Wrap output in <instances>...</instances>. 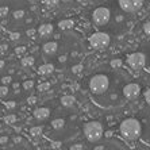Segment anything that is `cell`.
<instances>
[{"instance_id": "1", "label": "cell", "mask_w": 150, "mask_h": 150, "mask_svg": "<svg viewBox=\"0 0 150 150\" xmlns=\"http://www.w3.org/2000/svg\"><path fill=\"white\" fill-rule=\"evenodd\" d=\"M120 134L127 141H135L139 138L141 135V123L134 118H129L125 119L122 123H120Z\"/></svg>"}, {"instance_id": "2", "label": "cell", "mask_w": 150, "mask_h": 150, "mask_svg": "<svg viewBox=\"0 0 150 150\" xmlns=\"http://www.w3.org/2000/svg\"><path fill=\"white\" fill-rule=\"evenodd\" d=\"M110 88V80L108 77L103 73L95 74L89 81V91L93 95H103L108 91Z\"/></svg>"}, {"instance_id": "3", "label": "cell", "mask_w": 150, "mask_h": 150, "mask_svg": "<svg viewBox=\"0 0 150 150\" xmlns=\"http://www.w3.org/2000/svg\"><path fill=\"white\" fill-rule=\"evenodd\" d=\"M84 135L87 137L89 142H98L101 137L104 135V130L100 122L92 120V122L85 123L84 126Z\"/></svg>"}, {"instance_id": "4", "label": "cell", "mask_w": 150, "mask_h": 150, "mask_svg": "<svg viewBox=\"0 0 150 150\" xmlns=\"http://www.w3.org/2000/svg\"><path fill=\"white\" fill-rule=\"evenodd\" d=\"M110 16H111V12L107 7H98L92 12V21H93L96 27H101V26L107 25L110 21Z\"/></svg>"}, {"instance_id": "5", "label": "cell", "mask_w": 150, "mask_h": 150, "mask_svg": "<svg viewBox=\"0 0 150 150\" xmlns=\"http://www.w3.org/2000/svg\"><path fill=\"white\" fill-rule=\"evenodd\" d=\"M89 43L95 49H105L110 45V35L107 33H93L89 37Z\"/></svg>"}, {"instance_id": "6", "label": "cell", "mask_w": 150, "mask_h": 150, "mask_svg": "<svg viewBox=\"0 0 150 150\" xmlns=\"http://www.w3.org/2000/svg\"><path fill=\"white\" fill-rule=\"evenodd\" d=\"M146 62H147L146 56H145L143 53H139V52L133 53V54H130V56L127 57V64H129V67L135 69V70H139V69H142V68H145Z\"/></svg>"}, {"instance_id": "7", "label": "cell", "mask_w": 150, "mask_h": 150, "mask_svg": "<svg viewBox=\"0 0 150 150\" xmlns=\"http://www.w3.org/2000/svg\"><path fill=\"white\" fill-rule=\"evenodd\" d=\"M142 4L143 0H119V6L126 12H137Z\"/></svg>"}, {"instance_id": "8", "label": "cell", "mask_w": 150, "mask_h": 150, "mask_svg": "<svg viewBox=\"0 0 150 150\" xmlns=\"http://www.w3.org/2000/svg\"><path fill=\"white\" fill-rule=\"evenodd\" d=\"M123 95H125L126 99L129 100H134V99L139 98L141 95V87L135 83H130L127 84L125 88H123Z\"/></svg>"}, {"instance_id": "9", "label": "cell", "mask_w": 150, "mask_h": 150, "mask_svg": "<svg viewBox=\"0 0 150 150\" xmlns=\"http://www.w3.org/2000/svg\"><path fill=\"white\" fill-rule=\"evenodd\" d=\"M50 110L47 108V107H39V108H37L34 112H33V115H34L35 119H38V120H45V119H47L50 116Z\"/></svg>"}, {"instance_id": "10", "label": "cell", "mask_w": 150, "mask_h": 150, "mask_svg": "<svg viewBox=\"0 0 150 150\" xmlns=\"http://www.w3.org/2000/svg\"><path fill=\"white\" fill-rule=\"evenodd\" d=\"M42 49H43V53H45V54H47V56H52V54H54V53L57 52V49H58V43H57L56 41L46 42Z\"/></svg>"}, {"instance_id": "11", "label": "cell", "mask_w": 150, "mask_h": 150, "mask_svg": "<svg viewBox=\"0 0 150 150\" xmlns=\"http://www.w3.org/2000/svg\"><path fill=\"white\" fill-rule=\"evenodd\" d=\"M38 34L41 35L42 38H47V37H50V35L53 34V26L49 25V23H45V25L39 26Z\"/></svg>"}, {"instance_id": "12", "label": "cell", "mask_w": 150, "mask_h": 150, "mask_svg": "<svg viewBox=\"0 0 150 150\" xmlns=\"http://www.w3.org/2000/svg\"><path fill=\"white\" fill-rule=\"evenodd\" d=\"M53 70H54V65L53 64H43V65H41L37 69V72L41 76H49L50 73H53Z\"/></svg>"}, {"instance_id": "13", "label": "cell", "mask_w": 150, "mask_h": 150, "mask_svg": "<svg viewBox=\"0 0 150 150\" xmlns=\"http://www.w3.org/2000/svg\"><path fill=\"white\" fill-rule=\"evenodd\" d=\"M59 101H61V104H62L64 107H72V105L76 103V98L72 96V95H64Z\"/></svg>"}, {"instance_id": "14", "label": "cell", "mask_w": 150, "mask_h": 150, "mask_svg": "<svg viewBox=\"0 0 150 150\" xmlns=\"http://www.w3.org/2000/svg\"><path fill=\"white\" fill-rule=\"evenodd\" d=\"M74 25V22L72 21V19H64V21H61L58 23V27L59 30H68V28H72Z\"/></svg>"}, {"instance_id": "15", "label": "cell", "mask_w": 150, "mask_h": 150, "mask_svg": "<svg viewBox=\"0 0 150 150\" xmlns=\"http://www.w3.org/2000/svg\"><path fill=\"white\" fill-rule=\"evenodd\" d=\"M52 127L54 130H61V129H64L65 127V120L64 119H61V118H58V119H54V120H52Z\"/></svg>"}, {"instance_id": "16", "label": "cell", "mask_w": 150, "mask_h": 150, "mask_svg": "<svg viewBox=\"0 0 150 150\" xmlns=\"http://www.w3.org/2000/svg\"><path fill=\"white\" fill-rule=\"evenodd\" d=\"M43 131V127L42 126H35V127H31L30 129V135L31 137H39Z\"/></svg>"}, {"instance_id": "17", "label": "cell", "mask_w": 150, "mask_h": 150, "mask_svg": "<svg viewBox=\"0 0 150 150\" xmlns=\"http://www.w3.org/2000/svg\"><path fill=\"white\" fill-rule=\"evenodd\" d=\"M8 93H10V88H8V85L1 84V85H0V99L6 98Z\"/></svg>"}, {"instance_id": "18", "label": "cell", "mask_w": 150, "mask_h": 150, "mask_svg": "<svg viewBox=\"0 0 150 150\" xmlns=\"http://www.w3.org/2000/svg\"><path fill=\"white\" fill-rule=\"evenodd\" d=\"M33 64H34V57L28 56V57L22 58V65H23V67H31Z\"/></svg>"}, {"instance_id": "19", "label": "cell", "mask_w": 150, "mask_h": 150, "mask_svg": "<svg viewBox=\"0 0 150 150\" xmlns=\"http://www.w3.org/2000/svg\"><path fill=\"white\" fill-rule=\"evenodd\" d=\"M16 120H18V116L14 115V114H10V115H7L4 118V122L7 123V125H14Z\"/></svg>"}, {"instance_id": "20", "label": "cell", "mask_w": 150, "mask_h": 150, "mask_svg": "<svg viewBox=\"0 0 150 150\" xmlns=\"http://www.w3.org/2000/svg\"><path fill=\"white\" fill-rule=\"evenodd\" d=\"M122 59L120 58H115V59H111V62H110V65H111L114 69H118V68L122 67Z\"/></svg>"}, {"instance_id": "21", "label": "cell", "mask_w": 150, "mask_h": 150, "mask_svg": "<svg viewBox=\"0 0 150 150\" xmlns=\"http://www.w3.org/2000/svg\"><path fill=\"white\" fill-rule=\"evenodd\" d=\"M50 89V83H41L38 85V91L39 92H46Z\"/></svg>"}, {"instance_id": "22", "label": "cell", "mask_w": 150, "mask_h": 150, "mask_svg": "<svg viewBox=\"0 0 150 150\" xmlns=\"http://www.w3.org/2000/svg\"><path fill=\"white\" fill-rule=\"evenodd\" d=\"M23 18H25V11H23V10H16L14 12V19L21 21V19H23Z\"/></svg>"}, {"instance_id": "23", "label": "cell", "mask_w": 150, "mask_h": 150, "mask_svg": "<svg viewBox=\"0 0 150 150\" xmlns=\"http://www.w3.org/2000/svg\"><path fill=\"white\" fill-rule=\"evenodd\" d=\"M8 12H10V8L7 6H1L0 7V18H6L8 15Z\"/></svg>"}, {"instance_id": "24", "label": "cell", "mask_w": 150, "mask_h": 150, "mask_svg": "<svg viewBox=\"0 0 150 150\" xmlns=\"http://www.w3.org/2000/svg\"><path fill=\"white\" fill-rule=\"evenodd\" d=\"M33 87H34V80H26L23 83V88H25L26 91H30Z\"/></svg>"}, {"instance_id": "25", "label": "cell", "mask_w": 150, "mask_h": 150, "mask_svg": "<svg viewBox=\"0 0 150 150\" xmlns=\"http://www.w3.org/2000/svg\"><path fill=\"white\" fill-rule=\"evenodd\" d=\"M1 84H6V85H8V84L12 83V77H11V74H7V76H3L1 77Z\"/></svg>"}, {"instance_id": "26", "label": "cell", "mask_w": 150, "mask_h": 150, "mask_svg": "<svg viewBox=\"0 0 150 150\" xmlns=\"http://www.w3.org/2000/svg\"><path fill=\"white\" fill-rule=\"evenodd\" d=\"M43 3H45L47 7H56L57 4L59 3V0H43Z\"/></svg>"}, {"instance_id": "27", "label": "cell", "mask_w": 150, "mask_h": 150, "mask_svg": "<svg viewBox=\"0 0 150 150\" xmlns=\"http://www.w3.org/2000/svg\"><path fill=\"white\" fill-rule=\"evenodd\" d=\"M4 105H6V108L12 110V108H15V107H16V101H15V100H8V101H6V103H4Z\"/></svg>"}, {"instance_id": "28", "label": "cell", "mask_w": 150, "mask_h": 150, "mask_svg": "<svg viewBox=\"0 0 150 150\" xmlns=\"http://www.w3.org/2000/svg\"><path fill=\"white\" fill-rule=\"evenodd\" d=\"M69 149H72V150H83V149H85V146H84L83 143H74V145H70Z\"/></svg>"}, {"instance_id": "29", "label": "cell", "mask_w": 150, "mask_h": 150, "mask_svg": "<svg viewBox=\"0 0 150 150\" xmlns=\"http://www.w3.org/2000/svg\"><path fill=\"white\" fill-rule=\"evenodd\" d=\"M26 52H27V47H26V46H19V47L15 49V53L19 54V56H21V54H25Z\"/></svg>"}, {"instance_id": "30", "label": "cell", "mask_w": 150, "mask_h": 150, "mask_svg": "<svg viewBox=\"0 0 150 150\" xmlns=\"http://www.w3.org/2000/svg\"><path fill=\"white\" fill-rule=\"evenodd\" d=\"M81 69H83V65H74L73 68H72V73H74V74H79L81 72Z\"/></svg>"}, {"instance_id": "31", "label": "cell", "mask_w": 150, "mask_h": 150, "mask_svg": "<svg viewBox=\"0 0 150 150\" xmlns=\"http://www.w3.org/2000/svg\"><path fill=\"white\" fill-rule=\"evenodd\" d=\"M37 101H38V99L35 98V96H30V98L27 99V103L30 105H34V104H37Z\"/></svg>"}, {"instance_id": "32", "label": "cell", "mask_w": 150, "mask_h": 150, "mask_svg": "<svg viewBox=\"0 0 150 150\" xmlns=\"http://www.w3.org/2000/svg\"><path fill=\"white\" fill-rule=\"evenodd\" d=\"M143 31H145L146 35H150V22L145 23V26H143Z\"/></svg>"}, {"instance_id": "33", "label": "cell", "mask_w": 150, "mask_h": 150, "mask_svg": "<svg viewBox=\"0 0 150 150\" xmlns=\"http://www.w3.org/2000/svg\"><path fill=\"white\" fill-rule=\"evenodd\" d=\"M8 141H10L8 135H3V137H0V145H6V143H8Z\"/></svg>"}, {"instance_id": "34", "label": "cell", "mask_w": 150, "mask_h": 150, "mask_svg": "<svg viewBox=\"0 0 150 150\" xmlns=\"http://www.w3.org/2000/svg\"><path fill=\"white\" fill-rule=\"evenodd\" d=\"M10 37H11V39H12V41H16V39L21 38V34H19V33H11Z\"/></svg>"}, {"instance_id": "35", "label": "cell", "mask_w": 150, "mask_h": 150, "mask_svg": "<svg viewBox=\"0 0 150 150\" xmlns=\"http://www.w3.org/2000/svg\"><path fill=\"white\" fill-rule=\"evenodd\" d=\"M35 33H38V30H35V28H28L27 31H26V34H27L28 37H33Z\"/></svg>"}, {"instance_id": "36", "label": "cell", "mask_w": 150, "mask_h": 150, "mask_svg": "<svg viewBox=\"0 0 150 150\" xmlns=\"http://www.w3.org/2000/svg\"><path fill=\"white\" fill-rule=\"evenodd\" d=\"M145 100L147 101V104H150V88L145 92Z\"/></svg>"}, {"instance_id": "37", "label": "cell", "mask_w": 150, "mask_h": 150, "mask_svg": "<svg viewBox=\"0 0 150 150\" xmlns=\"http://www.w3.org/2000/svg\"><path fill=\"white\" fill-rule=\"evenodd\" d=\"M52 147H53V149H59V147H61V142H57V141H56V142H53L52 143Z\"/></svg>"}, {"instance_id": "38", "label": "cell", "mask_w": 150, "mask_h": 150, "mask_svg": "<svg viewBox=\"0 0 150 150\" xmlns=\"http://www.w3.org/2000/svg\"><path fill=\"white\" fill-rule=\"evenodd\" d=\"M14 142L15 143H21L22 142V137H18V135L14 137Z\"/></svg>"}, {"instance_id": "39", "label": "cell", "mask_w": 150, "mask_h": 150, "mask_svg": "<svg viewBox=\"0 0 150 150\" xmlns=\"http://www.w3.org/2000/svg\"><path fill=\"white\" fill-rule=\"evenodd\" d=\"M58 61H59V62H65V61H67V56H61L58 58Z\"/></svg>"}, {"instance_id": "40", "label": "cell", "mask_w": 150, "mask_h": 150, "mask_svg": "<svg viewBox=\"0 0 150 150\" xmlns=\"http://www.w3.org/2000/svg\"><path fill=\"white\" fill-rule=\"evenodd\" d=\"M4 67H6V62H4L3 59H0V70L3 69V68H4Z\"/></svg>"}, {"instance_id": "41", "label": "cell", "mask_w": 150, "mask_h": 150, "mask_svg": "<svg viewBox=\"0 0 150 150\" xmlns=\"http://www.w3.org/2000/svg\"><path fill=\"white\" fill-rule=\"evenodd\" d=\"M7 49H8V46H7V45H1V50H3V52H6Z\"/></svg>"}, {"instance_id": "42", "label": "cell", "mask_w": 150, "mask_h": 150, "mask_svg": "<svg viewBox=\"0 0 150 150\" xmlns=\"http://www.w3.org/2000/svg\"><path fill=\"white\" fill-rule=\"evenodd\" d=\"M79 3H85V1H88V0H77Z\"/></svg>"}, {"instance_id": "43", "label": "cell", "mask_w": 150, "mask_h": 150, "mask_svg": "<svg viewBox=\"0 0 150 150\" xmlns=\"http://www.w3.org/2000/svg\"><path fill=\"white\" fill-rule=\"evenodd\" d=\"M28 1H35V0H28Z\"/></svg>"}]
</instances>
